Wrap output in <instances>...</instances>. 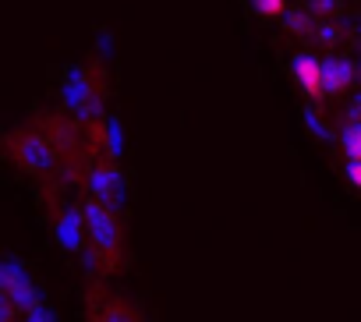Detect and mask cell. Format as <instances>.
Instances as JSON below:
<instances>
[{
  "label": "cell",
  "instance_id": "cell-1",
  "mask_svg": "<svg viewBox=\"0 0 361 322\" xmlns=\"http://www.w3.org/2000/svg\"><path fill=\"white\" fill-rule=\"evenodd\" d=\"M82 227H85V237H89L92 266L103 276H114L124 266V255H128V237H124V223L117 216V206L89 195L82 202Z\"/></svg>",
  "mask_w": 361,
  "mask_h": 322
},
{
  "label": "cell",
  "instance_id": "cell-7",
  "mask_svg": "<svg viewBox=\"0 0 361 322\" xmlns=\"http://www.w3.org/2000/svg\"><path fill=\"white\" fill-rule=\"evenodd\" d=\"M252 8H255V15H262V18H283L287 0H252Z\"/></svg>",
  "mask_w": 361,
  "mask_h": 322
},
{
  "label": "cell",
  "instance_id": "cell-8",
  "mask_svg": "<svg viewBox=\"0 0 361 322\" xmlns=\"http://www.w3.org/2000/svg\"><path fill=\"white\" fill-rule=\"evenodd\" d=\"M347 181L361 192V163H350V167H347Z\"/></svg>",
  "mask_w": 361,
  "mask_h": 322
},
{
  "label": "cell",
  "instance_id": "cell-5",
  "mask_svg": "<svg viewBox=\"0 0 361 322\" xmlns=\"http://www.w3.org/2000/svg\"><path fill=\"white\" fill-rule=\"evenodd\" d=\"M326 71V92H347L354 82V68L347 61H322Z\"/></svg>",
  "mask_w": 361,
  "mask_h": 322
},
{
  "label": "cell",
  "instance_id": "cell-4",
  "mask_svg": "<svg viewBox=\"0 0 361 322\" xmlns=\"http://www.w3.org/2000/svg\"><path fill=\"white\" fill-rule=\"evenodd\" d=\"M294 78H298V85H301L312 99H319V96L326 92V71H322V61H315V57H308V54H301V57L294 61Z\"/></svg>",
  "mask_w": 361,
  "mask_h": 322
},
{
  "label": "cell",
  "instance_id": "cell-2",
  "mask_svg": "<svg viewBox=\"0 0 361 322\" xmlns=\"http://www.w3.org/2000/svg\"><path fill=\"white\" fill-rule=\"evenodd\" d=\"M4 149H8V159L32 174V178H50L57 171H64V152L54 138V131L39 120V124H25V128H15L8 138H4Z\"/></svg>",
  "mask_w": 361,
  "mask_h": 322
},
{
  "label": "cell",
  "instance_id": "cell-6",
  "mask_svg": "<svg viewBox=\"0 0 361 322\" xmlns=\"http://www.w3.org/2000/svg\"><path fill=\"white\" fill-rule=\"evenodd\" d=\"M343 152H347L350 163H361V124L343 131Z\"/></svg>",
  "mask_w": 361,
  "mask_h": 322
},
{
  "label": "cell",
  "instance_id": "cell-3",
  "mask_svg": "<svg viewBox=\"0 0 361 322\" xmlns=\"http://www.w3.org/2000/svg\"><path fill=\"white\" fill-rule=\"evenodd\" d=\"M89 322H142L128 297L121 294H89Z\"/></svg>",
  "mask_w": 361,
  "mask_h": 322
}]
</instances>
